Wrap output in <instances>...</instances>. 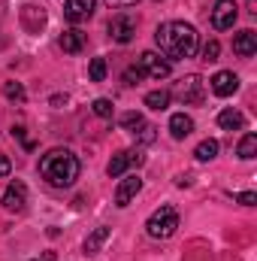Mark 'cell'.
<instances>
[{
  "label": "cell",
  "mask_w": 257,
  "mask_h": 261,
  "mask_svg": "<svg viewBox=\"0 0 257 261\" xmlns=\"http://www.w3.org/2000/svg\"><path fill=\"white\" fill-rule=\"evenodd\" d=\"M154 43H157V49L167 61H182V58L197 55L200 37H197V28L188 24V21H167V24L157 28Z\"/></svg>",
  "instance_id": "obj_1"
},
{
  "label": "cell",
  "mask_w": 257,
  "mask_h": 261,
  "mask_svg": "<svg viewBox=\"0 0 257 261\" xmlns=\"http://www.w3.org/2000/svg\"><path fill=\"white\" fill-rule=\"evenodd\" d=\"M40 173H43V179H46L49 186H55V189H70V186L79 179L82 164H79V158H76L70 149H49V152L40 158Z\"/></svg>",
  "instance_id": "obj_2"
},
{
  "label": "cell",
  "mask_w": 257,
  "mask_h": 261,
  "mask_svg": "<svg viewBox=\"0 0 257 261\" xmlns=\"http://www.w3.org/2000/svg\"><path fill=\"white\" fill-rule=\"evenodd\" d=\"M145 231H148V237H154V240L173 237V234L179 231V210H176V206H160V210H154V213L148 216V222H145Z\"/></svg>",
  "instance_id": "obj_3"
},
{
  "label": "cell",
  "mask_w": 257,
  "mask_h": 261,
  "mask_svg": "<svg viewBox=\"0 0 257 261\" xmlns=\"http://www.w3.org/2000/svg\"><path fill=\"white\" fill-rule=\"evenodd\" d=\"M236 18H239L236 0H218V3L212 6V12H209V21H212L215 31H230V28L236 24Z\"/></svg>",
  "instance_id": "obj_4"
},
{
  "label": "cell",
  "mask_w": 257,
  "mask_h": 261,
  "mask_svg": "<svg viewBox=\"0 0 257 261\" xmlns=\"http://www.w3.org/2000/svg\"><path fill=\"white\" fill-rule=\"evenodd\" d=\"M142 161H145V155H142L139 149H124V152L112 155V161H109L106 173H109L112 179H118V176H124V173H127V167H139Z\"/></svg>",
  "instance_id": "obj_5"
},
{
  "label": "cell",
  "mask_w": 257,
  "mask_h": 261,
  "mask_svg": "<svg viewBox=\"0 0 257 261\" xmlns=\"http://www.w3.org/2000/svg\"><path fill=\"white\" fill-rule=\"evenodd\" d=\"M136 15H130V12H118V15H112V21H109V37L115 40V43H130L133 40V34H136Z\"/></svg>",
  "instance_id": "obj_6"
},
{
  "label": "cell",
  "mask_w": 257,
  "mask_h": 261,
  "mask_svg": "<svg viewBox=\"0 0 257 261\" xmlns=\"http://www.w3.org/2000/svg\"><path fill=\"white\" fill-rule=\"evenodd\" d=\"M139 70L145 76H151V79H167L173 67H170V61L164 55H157V52H142L139 55Z\"/></svg>",
  "instance_id": "obj_7"
},
{
  "label": "cell",
  "mask_w": 257,
  "mask_h": 261,
  "mask_svg": "<svg viewBox=\"0 0 257 261\" xmlns=\"http://www.w3.org/2000/svg\"><path fill=\"white\" fill-rule=\"evenodd\" d=\"M209 88L215 97H230L236 88H239V76L233 70H218L212 79H209Z\"/></svg>",
  "instance_id": "obj_8"
},
{
  "label": "cell",
  "mask_w": 257,
  "mask_h": 261,
  "mask_svg": "<svg viewBox=\"0 0 257 261\" xmlns=\"http://www.w3.org/2000/svg\"><path fill=\"white\" fill-rule=\"evenodd\" d=\"M24 203H27V186L18 182V179H12V182L6 186V192H3V206H6L9 213H21Z\"/></svg>",
  "instance_id": "obj_9"
},
{
  "label": "cell",
  "mask_w": 257,
  "mask_h": 261,
  "mask_svg": "<svg viewBox=\"0 0 257 261\" xmlns=\"http://www.w3.org/2000/svg\"><path fill=\"white\" fill-rule=\"evenodd\" d=\"M94 6H97V0H67V3H64L67 21H73V24L88 21V18L94 15Z\"/></svg>",
  "instance_id": "obj_10"
},
{
  "label": "cell",
  "mask_w": 257,
  "mask_h": 261,
  "mask_svg": "<svg viewBox=\"0 0 257 261\" xmlns=\"http://www.w3.org/2000/svg\"><path fill=\"white\" fill-rule=\"evenodd\" d=\"M179 97L188 107H200L203 103V79L200 76H185L182 85H179Z\"/></svg>",
  "instance_id": "obj_11"
},
{
  "label": "cell",
  "mask_w": 257,
  "mask_h": 261,
  "mask_svg": "<svg viewBox=\"0 0 257 261\" xmlns=\"http://www.w3.org/2000/svg\"><path fill=\"white\" fill-rule=\"evenodd\" d=\"M142 192V179L133 173V176H124L121 182H118V189H115V206H127L133 197Z\"/></svg>",
  "instance_id": "obj_12"
},
{
  "label": "cell",
  "mask_w": 257,
  "mask_h": 261,
  "mask_svg": "<svg viewBox=\"0 0 257 261\" xmlns=\"http://www.w3.org/2000/svg\"><path fill=\"white\" fill-rule=\"evenodd\" d=\"M233 52H236L239 58H251L257 52V34L254 31H239V34L233 37Z\"/></svg>",
  "instance_id": "obj_13"
},
{
  "label": "cell",
  "mask_w": 257,
  "mask_h": 261,
  "mask_svg": "<svg viewBox=\"0 0 257 261\" xmlns=\"http://www.w3.org/2000/svg\"><path fill=\"white\" fill-rule=\"evenodd\" d=\"M21 24L30 31V34H37V31H43V24H46V12H43V6H24L21 9Z\"/></svg>",
  "instance_id": "obj_14"
},
{
  "label": "cell",
  "mask_w": 257,
  "mask_h": 261,
  "mask_svg": "<svg viewBox=\"0 0 257 261\" xmlns=\"http://www.w3.org/2000/svg\"><path fill=\"white\" fill-rule=\"evenodd\" d=\"M191 130H194L191 116H185V113H173V116H170V134H173L176 140H185Z\"/></svg>",
  "instance_id": "obj_15"
},
{
  "label": "cell",
  "mask_w": 257,
  "mask_h": 261,
  "mask_svg": "<svg viewBox=\"0 0 257 261\" xmlns=\"http://www.w3.org/2000/svg\"><path fill=\"white\" fill-rule=\"evenodd\" d=\"M218 125H221L224 130H239V128H245V116H242L239 110L227 107V110L218 113Z\"/></svg>",
  "instance_id": "obj_16"
},
{
  "label": "cell",
  "mask_w": 257,
  "mask_h": 261,
  "mask_svg": "<svg viewBox=\"0 0 257 261\" xmlns=\"http://www.w3.org/2000/svg\"><path fill=\"white\" fill-rule=\"evenodd\" d=\"M61 49L70 52V55H79V52L85 49V34L76 31V28H73V31H64V34H61Z\"/></svg>",
  "instance_id": "obj_17"
},
{
  "label": "cell",
  "mask_w": 257,
  "mask_h": 261,
  "mask_svg": "<svg viewBox=\"0 0 257 261\" xmlns=\"http://www.w3.org/2000/svg\"><path fill=\"white\" fill-rule=\"evenodd\" d=\"M109 240V228L106 225H100V228H94L91 234H88V240H85V255H97L100 252V246Z\"/></svg>",
  "instance_id": "obj_18"
},
{
  "label": "cell",
  "mask_w": 257,
  "mask_h": 261,
  "mask_svg": "<svg viewBox=\"0 0 257 261\" xmlns=\"http://www.w3.org/2000/svg\"><path fill=\"white\" fill-rule=\"evenodd\" d=\"M170 100H173V94H170L167 88H160V91H148V94H145V107H148V110H157V113L167 110Z\"/></svg>",
  "instance_id": "obj_19"
},
{
  "label": "cell",
  "mask_w": 257,
  "mask_h": 261,
  "mask_svg": "<svg viewBox=\"0 0 257 261\" xmlns=\"http://www.w3.org/2000/svg\"><path fill=\"white\" fill-rule=\"evenodd\" d=\"M236 155H239L242 161H251V158H254V155H257V134H245V137L239 140Z\"/></svg>",
  "instance_id": "obj_20"
},
{
  "label": "cell",
  "mask_w": 257,
  "mask_h": 261,
  "mask_svg": "<svg viewBox=\"0 0 257 261\" xmlns=\"http://www.w3.org/2000/svg\"><path fill=\"white\" fill-rule=\"evenodd\" d=\"M194 155H197V161H212V158L218 155V140H203V143L194 149Z\"/></svg>",
  "instance_id": "obj_21"
},
{
  "label": "cell",
  "mask_w": 257,
  "mask_h": 261,
  "mask_svg": "<svg viewBox=\"0 0 257 261\" xmlns=\"http://www.w3.org/2000/svg\"><path fill=\"white\" fill-rule=\"evenodd\" d=\"M3 97H6V100H18V103H21L27 94H24V85H21V82H3Z\"/></svg>",
  "instance_id": "obj_22"
},
{
  "label": "cell",
  "mask_w": 257,
  "mask_h": 261,
  "mask_svg": "<svg viewBox=\"0 0 257 261\" xmlns=\"http://www.w3.org/2000/svg\"><path fill=\"white\" fill-rule=\"evenodd\" d=\"M106 58H94L91 64H88V76H91V82H103L106 79Z\"/></svg>",
  "instance_id": "obj_23"
},
{
  "label": "cell",
  "mask_w": 257,
  "mask_h": 261,
  "mask_svg": "<svg viewBox=\"0 0 257 261\" xmlns=\"http://www.w3.org/2000/svg\"><path fill=\"white\" fill-rule=\"evenodd\" d=\"M91 110H94V116H100V119H112V100H109V97H97V100L91 103Z\"/></svg>",
  "instance_id": "obj_24"
},
{
  "label": "cell",
  "mask_w": 257,
  "mask_h": 261,
  "mask_svg": "<svg viewBox=\"0 0 257 261\" xmlns=\"http://www.w3.org/2000/svg\"><path fill=\"white\" fill-rule=\"evenodd\" d=\"M218 55H221L218 40H209V43L203 46V52H200V58H203V61H218Z\"/></svg>",
  "instance_id": "obj_25"
},
{
  "label": "cell",
  "mask_w": 257,
  "mask_h": 261,
  "mask_svg": "<svg viewBox=\"0 0 257 261\" xmlns=\"http://www.w3.org/2000/svg\"><path fill=\"white\" fill-rule=\"evenodd\" d=\"M118 122H121V128H124V130H136L139 125H142V122H145V119H142L139 113H124Z\"/></svg>",
  "instance_id": "obj_26"
},
{
  "label": "cell",
  "mask_w": 257,
  "mask_h": 261,
  "mask_svg": "<svg viewBox=\"0 0 257 261\" xmlns=\"http://www.w3.org/2000/svg\"><path fill=\"white\" fill-rule=\"evenodd\" d=\"M154 130H157L154 125H148V122H142V125H139V130H133V134H136V140H139V143H151V140L157 137Z\"/></svg>",
  "instance_id": "obj_27"
},
{
  "label": "cell",
  "mask_w": 257,
  "mask_h": 261,
  "mask_svg": "<svg viewBox=\"0 0 257 261\" xmlns=\"http://www.w3.org/2000/svg\"><path fill=\"white\" fill-rule=\"evenodd\" d=\"M12 137H18V140H21V146H24L27 152L34 149V140H30V137L24 134V125H15V128H12Z\"/></svg>",
  "instance_id": "obj_28"
},
{
  "label": "cell",
  "mask_w": 257,
  "mask_h": 261,
  "mask_svg": "<svg viewBox=\"0 0 257 261\" xmlns=\"http://www.w3.org/2000/svg\"><path fill=\"white\" fill-rule=\"evenodd\" d=\"M142 76H145V73H142L139 67H127V70H124V82H130V85H136Z\"/></svg>",
  "instance_id": "obj_29"
},
{
  "label": "cell",
  "mask_w": 257,
  "mask_h": 261,
  "mask_svg": "<svg viewBox=\"0 0 257 261\" xmlns=\"http://www.w3.org/2000/svg\"><path fill=\"white\" fill-rule=\"evenodd\" d=\"M139 0H106L109 9H127V6H136Z\"/></svg>",
  "instance_id": "obj_30"
},
{
  "label": "cell",
  "mask_w": 257,
  "mask_h": 261,
  "mask_svg": "<svg viewBox=\"0 0 257 261\" xmlns=\"http://www.w3.org/2000/svg\"><path fill=\"white\" fill-rule=\"evenodd\" d=\"M236 200H239V203H245V206H254L257 195H254V192H242V195H236Z\"/></svg>",
  "instance_id": "obj_31"
},
{
  "label": "cell",
  "mask_w": 257,
  "mask_h": 261,
  "mask_svg": "<svg viewBox=\"0 0 257 261\" xmlns=\"http://www.w3.org/2000/svg\"><path fill=\"white\" fill-rule=\"evenodd\" d=\"M9 170H12L9 158H6V155H0V179H3V176H9Z\"/></svg>",
  "instance_id": "obj_32"
},
{
  "label": "cell",
  "mask_w": 257,
  "mask_h": 261,
  "mask_svg": "<svg viewBox=\"0 0 257 261\" xmlns=\"http://www.w3.org/2000/svg\"><path fill=\"white\" fill-rule=\"evenodd\" d=\"M157 3H160V0H157Z\"/></svg>",
  "instance_id": "obj_33"
}]
</instances>
